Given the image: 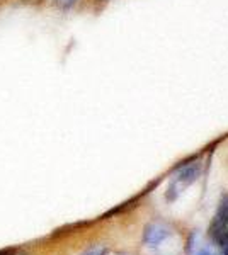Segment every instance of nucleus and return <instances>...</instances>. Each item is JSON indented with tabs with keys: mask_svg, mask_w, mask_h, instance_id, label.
Instances as JSON below:
<instances>
[{
	"mask_svg": "<svg viewBox=\"0 0 228 255\" xmlns=\"http://www.w3.org/2000/svg\"><path fill=\"white\" fill-rule=\"evenodd\" d=\"M169 235H171V232H169V228L165 225L152 223V225H148L147 228H145L143 242L148 247H157L159 244H162V242H164Z\"/></svg>",
	"mask_w": 228,
	"mask_h": 255,
	"instance_id": "obj_3",
	"label": "nucleus"
},
{
	"mask_svg": "<svg viewBox=\"0 0 228 255\" xmlns=\"http://www.w3.org/2000/svg\"><path fill=\"white\" fill-rule=\"evenodd\" d=\"M198 255H215L213 252H211V250H208V249H203L201 250V252L200 254H198Z\"/></svg>",
	"mask_w": 228,
	"mask_h": 255,
	"instance_id": "obj_6",
	"label": "nucleus"
},
{
	"mask_svg": "<svg viewBox=\"0 0 228 255\" xmlns=\"http://www.w3.org/2000/svg\"><path fill=\"white\" fill-rule=\"evenodd\" d=\"M210 235L222 249V255H228V196H223L210 226Z\"/></svg>",
	"mask_w": 228,
	"mask_h": 255,
	"instance_id": "obj_1",
	"label": "nucleus"
},
{
	"mask_svg": "<svg viewBox=\"0 0 228 255\" xmlns=\"http://www.w3.org/2000/svg\"><path fill=\"white\" fill-rule=\"evenodd\" d=\"M77 2L78 0H55V3L60 7V9H72Z\"/></svg>",
	"mask_w": 228,
	"mask_h": 255,
	"instance_id": "obj_4",
	"label": "nucleus"
},
{
	"mask_svg": "<svg viewBox=\"0 0 228 255\" xmlns=\"http://www.w3.org/2000/svg\"><path fill=\"white\" fill-rule=\"evenodd\" d=\"M82 255H106V249L104 247H92V249L85 250Z\"/></svg>",
	"mask_w": 228,
	"mask_h": 255,
	"instance_id": "obj_5",
	"label": "nucleus"
},
{
	"mask_svg": "<svg viewBox=\"0 0 228 255\" xmlns=\"http://www.w3.org/2000/svg\"><path fill=\"white\" fill-rule=\"evenodd\" d=\"M7 255V254H5ZM12 255H22V254H12Z\"/></svg>",
	"mask_w": 228,
	"mask_h": 255,
	"instance_id": "obj_7",
	"label": "nucleus"
},
{
	"mask_svg": "<svg viewBox=\"0 0 228 255\" xmlns=\"http://www.w3.org/2000/svg\"><path fill=\"white\" fill-rule=\"evenodd\" d=\"M200 172H201L200 162H188L182 167L177 168V172L174 174L171 184H169V187H167V199L169 201L176 199L186 187L191 186V184L198 179Z\"/></svg>",
	"mask_w": 228,
	"mask_h": 255,
	"instance_id": "obj_2",
	"label": "nucleus"
}]
</instances>
